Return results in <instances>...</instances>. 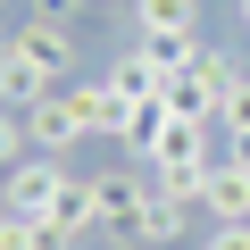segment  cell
I'll list each match as a JSON object with an SVG mask.
<instances>
[{
    "label": "cell",
    "instance_id": "6da1fadb",
    "mask_svg": "<svg viewBox=\"0 0 250 250\" xmlns=\"http://www.w3.org/2000/svg\"><path fill=\"white\" fill-rule=\"evenodd\" d=\"M192 208H200V184H184V175H159V167H150V192H142L134 242H142V250H175V242L192 233Z\"/></svg>",
    "mask_w": 250,
    "mask_h": 250
},
{
    "label": "cell",
    "instance_id": "7a4b0ae2",
    "mask_svg": "<svg viewBox=\"0 0 250 250\" xmlns=\"http://www.w3.org/2000/svg\"><path fill=\"white\" fill-rule=\"evenodd\" d=\"M67 175H75L67 159H42V150H25L9 175H0V217H42V225H50V217H59V192H67Z\"/></svg>",
    "mask_w": 250,
    "mask_h": 250
},
{
    "label": "cell",
    "instance_id": "3957f363",
    "mask_svg": "<svg viewBox=\"0 0 250 250\" xmlns=\"http://www.w3.org/2000/svg\"><path fill=\"white\" fill-rule=\"evenodd\" d=\"M225 83H233V59L200 42V50L167 75V92H159V100H167V117H217V108H225Z\"/></svg>",
    "mask_w": 250,
    "mask_h": 250
},
{
    "label": "cell",
    "instance_id": "277c9868",
    "mask_svg": "<svg viewBox=\"0 0 250 250\" xmlns=\"http://www.w3.org/2000/svg\"><path fill=\"white\" fill-rule=\"evenodd\" d=\"M9 50H17L50 92H67V83H75V59H83V50H75V25H50V17H25V25L9 34Z\"/></svg>",
    "mask_w": 250,
    "mask_h": 250
},
{
    "label": "cell",
    "instance_id": "5b68a950",
    "mask_svg": "<svg viewBox=\"0 0 250 250\" xmlns=\"http://www.w3.org/2000/svg\"><path fill=\"white\" fill-rule=\"evenodd\" d=\"M142 192H150V167H100V175H92V217H100V233H125V242H134Z\"/></svg>",
    "mask_w": 250,
    "mask_h": 250
},
{
    "label": "cell",
    "instance_id": "8992f818",
    "mask_svg": "<svg viewBox=\"0 0 250 250\" xmlns=\"http://www.w3.org/2000/svg\"><path fill=\"white\" fill-rule=\"evenodd\" d=\"M83 142V117H75V100L67 92H42L34 108H25V150H42V159H67Z\"/></svg>",
    "mask_w": 250,
    "mask_h": 250
},
{
    "label": "cell",
    "instance_id": "52a82bcc",
    "mask_svg": "<svg viewBox=\"0 0 250 250\" xmlns=\"http://www.w3.org/2000/svg\"><path fill=\"white\" fill-rule=\"evenodd\" d=\"M134 42H200V0H134Z\"/></svg>",
    "mask_w": 250,
    "mask_h": 250
},
{
    "label": "cell",
    "instance_id": "ba28073f",
    "mask_svg": "<svg viewBox=\"0 0 250 250\" xmlns=\"http://www.w3.org/2000/svg\"><path fill=\"white\" fill-rule=\"evenodd\" d=\"M200 208H208V225H250V167L242 159H217L200 175Z\"/></svg>",
    "mask_w": 250,
    "mask_h": 250
},
{
    "label": "cell",
    "instance_id": "9c48e42d",
    "mask_svg": "<svg viewBox=\"0 0 250 250\" xmlns=\"http://www.w3.org/2000/svg\"><path fill=\"white\" fill-rule=\"evenodd\" d=\"M67 100H75V117H83V134H108V142L125 134V117H134V100H125L108 75H100V83H67Z\"/></svg>",
    "mask_w": 250,
    "mask_h": 250
},
{
    "label": "cell",
    "instance_id": "30bf717a",
    "mask_svg": "<svg viewBox=\"0 0 250 250\" xmlns=\"http://www.w3.org/2000/svg\"><path fill=\"white\" fill-rule=\"evenodd\" d=\"M108 83H117L125 100H159V92H167V59H159L150 42H134V50H117V67H108Z\"/></svg>",
    "mask_w": 250,
    "mask_h": 250
},
{
    "label": "cell",
    "instance_id": "8fae6325",
    "mask_svg": "<svg viewBox=\"0 0 250 250\" xmlns=\"http://www.w3.org/2000/svg\"><path fill=\"white\" fill-rule=\"evenodd\" d=\"M42 92H50V83H42V75H34V67L9 50V34H0V108H34Z\"/></svg>",
    "mask_w": 250,
    "mask_h": 250
},
{
    "label": "cell",
    "instance_id": "7c38bea8",
    "mask_svg": "<svg viewBox=\"0 0 250 250\" xmlns=\"http://www.w3.org/2000/svg\"><path fill=\"white\" fill-rule=\"evenodd\" d=\"M217 134H250V67H233V83H225V108H217Z\"/></svg>",
    "mask_w": 250,
    "mask_h": 250
},
{
    "label": "cell",
    "instance_id": "4fadbf2b",
    "mask_svg": "<svg viewBox=\"0 0 250 250\" xmlns=\"http://www.w3.org/2000/svg\"><path fill=\"white\" fill-rule=\"evenodd\" d=\"M25 159V108H0V175Z\"/></svg>",
    "mask_w": 250,
    "mask_h": 250
},
{
    "label": "cell",
    "instance_id": "5bb4252c",
    "mask_svg": "<svg viewBox=\"0 0 250 250\" xmlns=\"http://www.w3.org/2000/svg\"><path fill=\"white\" fill-rule=\"evenodd\" d=\"M25 9H34V17H50V25H75L92 0H25Z\"/></svg>",
    "mask_w": 250,
    "mask_h": 250
},
{
    "label": "cell",
    "instance_id": "9a60e30c",
    "mask_svg": "<svg viewBox=\"0 0 250 250\" xmlns=\"http://www.w3.org/2000/svg\"><path fill=\"white\" fill-rule=\"evenodd\" d=\"M225 159H242V167H250V134H225Z\"/></svg>",
    "mask_w": 250,
    "mask_h": 250
},
{
    "label": "cell",
    "instance_id": "2e32d148",
    "mask_svg": "<svg viewBox=\"0 0 250 250\" xmlns=\"http://www.w3.org/2000/svg\"><path fill=\"white\" fill-rule=\"evenodd\" d=\"M242 34H250V0H242Z\"/></svg>",
    "mask_w": 250,
    "mask_h": 250
}]
</instances>
